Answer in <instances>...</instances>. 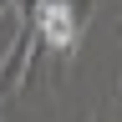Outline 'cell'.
Masks as SVG:
<instances>
[{
	"label": "cell",
	"instance_id": "1",
	"mask_svg": "<svg viewBox=\"0 0 122 122\" xmlns=\"http://www.w3.org/2000/svg\"><path fill=\"white\" fill-rule=\"evenodd\" d=\"M36 25H41V41L51 51H71L76 46V15L66 0H41L36 5Z\"/></svg>",
	"mask_w": 122,
	"mask_h": 122
}]
</instances>
